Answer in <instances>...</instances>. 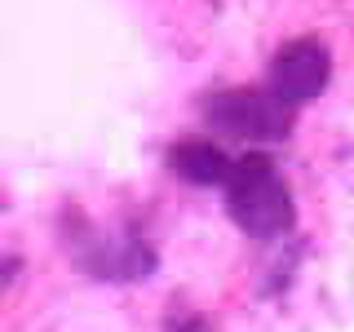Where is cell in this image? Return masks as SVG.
I'll return each mask as SVG.
<instances>
[{"label": "cell", "instance_id": "1", "mask_svg": "<svg viewBox=\"0 0 354 332\" xmlns=\"http://www.w3.org/2000/svg\"><path fill=\"white\" fill-rule=\"evenodd\" d=\"M226 208L239 221V230H248L257 239L283 235L292 226V195L279 182L274 164L257 151L235 160V169L226 177Z\"/></svg>", "mask_w": 354, "mask_h": 332}, {"label": "cell", "instance_id": "2", "mask_svg": "<svg viewBox=\"0 0 354 332\" xmlns=\"http://www.w3.org/2000/svg\"><path fill=\"white\" fill-rule=\"evenodd\" d=\"M279 93H257V89H226V93L204 98V120L230 138H248V142H274L288 138L292 116Z\"/></svg>", "mask_w": 354, "mask_h": 332}, {"label": "cell", "instance_id": "3", "mask_svg": "<svg viewBox=\"0 0 354 332\" xmlns=\"http://www.w3.org/2000/svg\"><path fill=\"white\" fill-rule=\"evenodd\" d=\"M328 75H332V53L315 36L283 44L270 62V89L283 102H310V98H319L328 89Z\"/></svg>", "mask_w": 354, "mask_h": 332}, {"label": "cell", "instance_id": "4", "mask_svg": "<svg viewBox=\"0 0 354 332\" xmlns=\"http://www.w3.org/2000/svg\"><path fill=\"white\" fill-rule=\"evenodd\" d=\"M169 164L195 186H226L230 169H235V164L226 160V151H217L213 142H186V147H173Z\"/></svg>", "mask_w": 354, "mask_h": 332}, {"label": "cell", "instance_id": "5", "mask_svg": "<svg viewBox=\"0 0 354 332\" xmlns=\"http://www.w3.org/2000/svg\"><path fill=\"white\" fill-rule=\"evenodd\" d=\"M177 332H213V328H208L204 319H191V324H182V328H177Z\"/></svg>", "mask_w": 354, "mask_h": 332}]
</instances>
